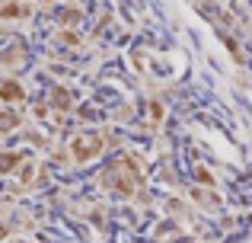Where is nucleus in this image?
Returning a JSON list of instances; mask_svg holds the SVG:
<instances>
[{
	"label": "nucleus",
	"instance_id": "1",
	"mask_svg": "<svg viewBox=\"0 0 252 243\" xmlns=\"http://www.w3.org/2000/svg\"><path fill=\"white\" fill-rule=\"evenodd\" d=\"M74 157L77 160H90V157H96L99 154V147H102V138L99 135H80V138H74Z\"/></svg>",
	"mask_w": 252,
	"mask_h": 243
},
{
	"label": "nucleus",
	"instance_id": "2",
	"mask_svg": "<svg viewBox=\"0 0 252 243\" xmlns=\"http://www.w3.org/2000/svg\"><path fill=\"white\" fill-rule=\"evenodd\" d=\"M13 125H16V115L13 112H6V115H0V131H10Z\"/></svg>",
	"mask_w": 252,
	"mask_h": 243
},
{
	"label": "nucleus",
	"instance_id": "3",
	"mask_svg": "<svg viewBox=\"0 0 252 243\" xmlns=\"http://www.w3.org/2000/svg\"><path fill=\"white\" fill-rule=\"evenodd\" d=\"M3 96H13V100H16V96H23V93H19L16 83H6V87H3Z\"/></svg>",
	"mask_w": 252,
	"mask_h": 243
}]
</instances>
